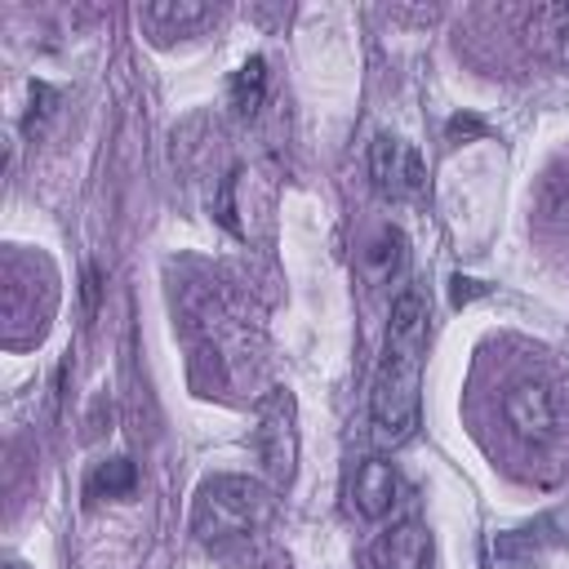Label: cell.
<instances>
[{"mask_svg": "<svg viewBox=\"0 0 569 569\" xmlns=\"http://www.w3.org/2000/svg\"><path fill=\"white\" fill-rule=\"evenodd\" d=\"M422 342H427V333L387 329V351L378 360L373 391H369V418H373V440L378 445H405L418 431Z\"/></svg>", "mask_w": 569, "mask_h": 569, "instance_id": "obj_1", "label": "cell"}, {"mask_svg": "<svg viewBox=\"0 0 569 569\" xmlns=\"http://www.w3.org/2000/svg\"><path fill=\"white\" fill-rule=\"evenodd\" d=\"M271 516H276V498L262 480H253V476H213L196 489L191 533L204 547H227V542H244L258 529H267Z\"/></svg>", "mask_w": 569, "mask_h": 569, "instance_id": "obj_2", "label": "cell"}, {"mask_svg": "<svg viewBox=\"0 0 569 569\" xmlns=\"http://www.w3.org/2000/svg\"><path fill=\"white\" fill-rule=\"evenodd\" d=\"M258 458L267 467V476L276 485H289L293 480V467H298V409H293V396L284 387L267 391V400L258 405Z\"/></svg>", "mask_w": 569, "mask_h": 569, "instance_id": "obj_3", "label": "cell"}, {"mask_svg": "<svg viewBox=\"0 0 569 569\" xmlns=\"http://www.w3.org/2000/svg\"><path fill=\"white\" fill-rule=\"evenodd\" d=\"M369 169H373V187H378L382 196H413V191H422V178H427L418 151H409V147H405L400 138H391V133H378V138H373Z\"/></svg>", "mask_w": 569, "mask_h": 569, "instance_id": "obj_4", "label": "cell"}, {"mask_svg": "<svg viewBox=\"0 0 569 569\" xmlns=\"http://www.w3.org/2000/svg\"><path fill=\"white\" fill-rule=\"evenodd\" d=\"M502 418H507V427L520 436V440H533V445H542V440H551V431H556V400H551V391L542 387V382H516L507 396H502Z\"/></svg>", "mask_w": 569, "mask_h": 569, "instance_id": "obj_5", "label": "cell"}, {"mask_svg": "<svg viewBox=\"0 0 569 569\" xmlns=\"http://www.w3.org/2000/svg\"><path fill=\"white\" fill-rule=\"evenodd\" d=\"M347 498H351V507H356L365 520L391 516V507L400 502V476H396V467H391L387 458H365V462L351 471Z\"/></svg>", "mask_w": 569, "mask_h": 569, "instance_id": "obj_6", "label": "cell"}, {"mask_svg": "<svg viewBox=\"0 0 569 569\" xmlns=\"http://www.w3.org/2000/svg\"><path fill=\"white\" fill-rule=\"evenodd\" d=\"M427 560H431V533L422 520H400L382 529L369 547L373 569H427Z\"/></svg>", "mask_w": 569, "mask_h": 569, "instance_id": "obj_7", "label": "cell"}, {"mask_svg": "<svg viewBox=\"0 0 569 569\" xmlns=\"http://www.w3.org/2000/svg\"><path fill=\"white\" fill-rule=\"evenodd\" d=\"M529 44L551 58L556 67H569V4H538L525 27Z\"/></svg>", "mask_w": 569, "mask_h": 569, "instance_id": "obj_8", "label": "cell"}, {"mask_svg": "<svg viewBox=\"0 0 569 569\" xmlns=\"http://www.w3.org/2000/svg\"><path fill=\"white\" fill-rule=\"evenodd\" d=\"M218 18L213 4H200V0H156L142 9V22L160 36H191L200 27H209Z\"/></svg>", "mask_w": 569, "mask_h": 569, "instance_id": "obj_9", "label": "cell"}, {"mask_svg": "<svg viewBox=\"0 0 569 569\" xmlns=\"http://www.w3.org/2000/svg\"><path fill=\"white\" fill-rule=\"evenodd\" d=\"M400 267H405V236H400L396 227H382V231L365 244L360 271H365L369 284H387V280L400 276Z\"/></svg>", "mask_w": 569, "mask_h": 569, "instance_id": "obj_10", "label": "cell"}, {"mask_svg": "<svg viewBox=\"0 0 569 569\" xmlns=\"http://www.w3.org/2000/svg\"><path fill=\"white\" fill-rule=\"evenodd\" d=\"M262 93H267V62L262 58H249L236 71V80H231V107L240 116H253L262 107Z\"/></svg>", "mask_w": 569, "mask_h": 569, "instance_id": "obj_11", "label": "cell"}, {"mask_svg": "<svg viewBox=\"0 0 569 569\" xmlns=\"http://www.w3.org/2000/svg\"><path fill=\"white\" fill-rule=\"evenodd\" d=\"M133 485H138V467L129 458H111L89 476V493L93 498H129Z\"/></svg>", "mask_w": 569, "mask_h": 569, "instance_id": "obj_12", "label": "cell"}, {"mask_svg": "<svg viewBox=\"0 0 569 569\" xmlns=\"http://www.w3.org/2000/svg\"><path fill=\"white\" fill-rule=\"evenodd\" d=\"M542 529H547L556 542H565V547H569V502H565V507H556V511H547Z\"/></svg>", "mask_w": 569, "mask_h": 569, "instance_id": "obj_13", "label": "cell"}, {"mask_svg": "<svg viewBox=\"0 0 569 569\" xmlns=\"http://www.w3.org/2000/svg\"><path fill=\"white\" fill-rule=\"evenodd\" d=\"M485 293V284L480 280H467V276H453V289H449V298H453V307H462V302H471V298H480Z\"/></svg>", "mask_w": 569, "mask_h": 569, "instance_id": "obj_14", "label": "cell"}, {"mask_svg": "<svg viewBox=\"0 0 569 569\" xmlns=\"http://www.w3.org/2000/svg\"><path fill=\"white\" fill-rule=\"evenodd\" d=\"M467 133H485V124L476 116H453L449 120V138H467Z\"/></svg>", "mask_w": 569, "mask_h": 569, "instance_id": "obj_15", "label": "cell"}, {"mask_svg": "<svg viewBox=\"0 0 569 569\" xmlns=\"http://www.w3.org/2000/svg\"><path fill=\"white\" fill-rule=\"evenodd\" d=\"M4 569H27V565H18V560H9V565H4Z\"/></svg>", "mask_w": 569, "mask_h": 569, "instance_id": "obj_16", "label": "cell"}]
</instances>
